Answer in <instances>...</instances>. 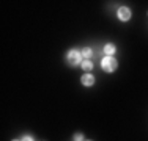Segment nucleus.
<instances>
[{
	"label": "nucleus",
	"mask_w": 148,
	"mask_h": 141,
	"mask_svg": "<svg viewBox=\"0 0 148 141\" xmlns=\"http://www.w3.org/2000/svg\"><path fill=\"white\" fill-rule=\"evenodd\" d=\"M103 69L107 70V72H114L117 69V60L112 58V56H106L103 60Z\"/></svg>",
	"instance_id": "obj_1"
},
{
	"label": "nucleus",
	"mask_w": 148,
	"mask_h": 141,
	"mask_svg": "<svg viewBox=\"0 0 148 141\" xmlns=\"http://www.w3.org/2000/svg\"><path fill=\"white\" fill-rule=\"evenodd\" d=\"M68 63H69V64H79V63H80V54H79V52H77V50H71V52H69V54H68Z\"/></svg>",
	"instance_id": "obj_2"
},
{
	"label": "nucleus",
	"mask_w": 148,
	"mask_h": 141,
	"mask_svg": "<svg viewBox=\"0 0 148 141\" xmlns=\"http://www.w3.org/2000/svg\"><path fill=\"white\" fill-rule=\"evenodd\" d=\"M118 17H120L121 20H128L129 17H131V11H129L126 6H123V8L118 9Z\"/></svg>",
	"instance_id": "obj_3"
},
{
	"label": "nucleus",
	"mask_w": 148,
	"mask_h": 141,
	"mask_svg": "<svg viewBox=\"0 0 148 141\" xmlns=\"http://www.w3.org/2000/svg\"><path fill=\"white\" fill-rule=\"evenodd\" d=\"M93 83H95V77H93V75L87 74V75L82 77V85H85V86H91Z\"/></svg>",
	"instance_id": "obj_4"
},
{
	"label": "nucleus",
	"mask_w": 148,
	"mask_h": 141,
	"mask_svg": "<svg viewBox=\"0 0 148 141\" xmlns=\"http://www.w3.org/2000/svg\"><path fill=\"white\" fill-rule=\"evenodd\" d=\"M104 52H106V54H107L109 56H110V55L115 52V45H112V44H107V45L104 47Z\"/></svg>",
	"instance_id": "obj_5"
},
{
	"label": "nucleus",
	"mask_w": 148,
	"mask_h": 141,
	"mask_svg": "<svg viewBox=\"0 0 148 141\" xmlns=\"http://www.w3.org/2000/svg\"><path fill=\"white\" fill-rule=\"evenodd\" d=\"M80 55L85 56V58H90V56H91V49L90 47H85L82 52H80Z\"/></svg>",
	"instance_id": "obj_6"
},
{
	"label": "nucleus",
	"mask_w": 148,
	"mask_h": 141,
	"mask_svg": "<svg viewBox=\"0 0 148 141\" xmlns=\"http://www.w3.org/2000/svg\"><path fill=\"white\" fill-rule=\"evenodd\" d=\"M91 68H93V64H91L90 61H84L82 63V69L84 70H91Z\"/></svg>",
	"instance_id": "obj_7"
},
{
	"label": "nucleus",
	"mask_w": 148,
	"mask_h": 141,
	"mask_svg": "<svg viewBox=\"0 0 148 141\" xmlns=\"http://www.w3.org/2000/svg\"><path fill=\"white\" fill-rule=\"evenodd\" d=\"M82 140H84L82 133H76V135H74V141H82Z\"/></svg>",
	"instance_id": "obj_8"
},
{
	"label": "nucleus",
	"mask_w": 148,
	"mask_h": 141,
	"mask_svg": "<svg viewBox=\"0 0 148 141\" xmlns=\"http://www.w3.org/2000/svg\"><path fill=\"white\" fill-rule=\"evenodd\" d=\"M22 141H33V140H32V136L27 135V136H24V138H22Z\"/></svg>",
	"instance_id": "obj_9"
},
{
	"label": "nucleus",
	"mask_w": 148,
	"mask_h": 141,
	"mask_svg": "<svg viewBox=\"0 0 148 141\" xmlns=\"http://www.w3.org/2000/svg\"><path fill=\"white\" fill-rule=\"evenodd\" d=\"M14 141H17V140H14Z\"/></svg>",
	"instance_id": "obj_10"
}]
</instances>
